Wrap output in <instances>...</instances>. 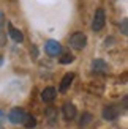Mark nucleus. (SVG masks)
<instances>
[{
  "instance_id": "obj_7",
  "label": "nucleus",
  "mask_w": 128,
  "mask_h": 129,
  "mask_svg": "<svg viewBox=\"0 0 128 129\" xmlns=\"http://www.w3.org/2000/svg\"><path fill=\"white\" fill-rule=\"evenodd\" d=\"M119 117V109L117 107H114V106H108L103 109V118L108 120V121H112V120H116Z\"/></svg>"
},
{
  "instance_id": "obj_16",
  "label": "nucleus",
  "mask_w": 128,
  "mask_h": 129,
  "mask_svg": "<svg viewBox=\"0 0 128 129\" xmlns=\"http://www.w3.org/2000/svg\"><path fill=\"white\" fill-rule=\"evenodd\" d=\"M3 121H5V112H3V110H0V124H2Z\"/></svg>"
},
{
  "instance_id": "obj_13",
  "label": "nucleus",
  "mask_w": 128,
  "mask_h": 129,
  "mask_svg": "<svg viewBox=\"0 0 128 129\" xmlns=\"http://www.w3.org/2000/svg\"><path fill=\"white\" fill-rule=\"evenodd\" d=\"M89 121H92V115L84 113V115H82V118H81V124H82V126H86Z\"/></svg>"
},
{
  "instance_id": "obj_15",
  "label": "nucleus",
  "mask_w": 128,
  "mask_h": 129,
  "mask_svg": "<svg viewBox=\"0 0 128 129\" xmlns=\"http://www.w3.org/2000/svg\"><path fill=\"white\" fill-rule=\"evenodd\" d=\"M3 25H5V14H3L2 11H0V28H2Z\"/></svg>"
},
{
  "instance_id": "obj_4",
  "label": "nucleus",
  "mask_w": 128,
  "mask_h": 129,
  "mask_svg": "<svg viewBox=\"0 0 128 129\" xmlns=\"http://www.w3.org/2000/svg\"><path fill=\"white\" fill-rule=\"evenodd\" d=\"M44 50H46V54L51 55V57H59L60 52H62V44L55 40H49L46 43V46H44Z\"/></svg>"
},
{
  "instance_id": "obj_17",
  "label": "nucleus",
  "mask_w": 128,
  "mask_h": 129,
  "mask_svg": "<svg viewBox=\"0 0 128 129\" xmlns=\"http://www.w3.org/2000/svg\"><path fill=\"white\" fill-rule=\"evenodd\" d=\"M2 64H3V57L0 55V66H2Z\"/></svg>"
},
{
  "instance_id": "obj_8",
  "label": "nucleus",
  "mask_w": 128,
  "mask_h": 129,
  "mask_svg": "<svg viewBox=\"0 0 128 129\" xmlns=\"http://www.w3.org/2000/svg\"><path fill=\"white\" fill-rule=\"evenodd\" d=\"M92 69H93V73L106 74V73H108V64H106L104 60L97 58V60H93V61H92Z\"/></svg>"
},
{
  "instance_id": "obj_12",
  "label": "nucleus",
  "mask_w": 128,
  "mask_h": 129,
  "mask_svg": "<svg viewBox=\"0 0 128 129\" xmlns=\"http://www.w3.org/2000/svg\"><path fill=\"white\" fill-rule=\"evenodd\" d=\"M74 61V55L70 52H60V63L62 64H70Z\"/></svg>"
},
{
  "instance_id": "obj_5",
  "label": "nucleus",
  "mask_w": 128,
  "mask_h": 129,
  "mask_svg": "<svg viewBox=\"0 0 128 129\" xmlns=\"http://www.w3.org/2000/svg\"><path fill=\"white\" fill-rule=\"evenodd\" d=\"M62 113H63V118L67 121L73 120L76 117V106L71 104V102H65V104L62 106Z\"/></svg>"
},
{
  "instance_id": "obj_2",
  "label": "nucleus",
  "mask_w": 128,
  "mask_h": 129,
  "mask_svg": "<svg viewBox=\"0 0 128 129\" xmlns=\"http://www.w3.org/2000/svg\"><path fill=\"white\" fill-rule=\"evenodd\" d=\"M104 24H106V14H104V10H103V8H98L97 11H95V16H93L92 30L100 31L101 28L104 27Z\"/></svg>"
},
{
  "instance_id": "obj_10",
  "label": "nucleus",
  "mask_w": 128,
  "mask_h": 129,
  "mask_svg": "<svg viewBox=\"0 0 128 129\" xmlns=\"http://www.w3.org/2000/svg\"><path fill=\"white\" fill-rule=\"evenodd\" d=\"M8 31H10V36L13 38V41H16V43H22V41H24L22 31L17 30V28H14L11 24H8Z\"/></svg>"
},
{
  "instance_id": "obj_11",
  "label": "nucleus",
  "mask_w": 128,
  "mask_h": 129,
  "mask_svg": "<svg viewBox=\"0 0 128 129\" xmlns=\"http://www.w3.org/2000/svg\"><path fill=\"white\" fill-rule=\"evenodd\" d=\"M22 124H24L25 127H27V129H32V127H35V126H36V118L33 117V115H29V113H25Z\"/></svg>"
},
{
  "instance_id": "obj_14",
  "label": "nucleus",
  "mask_w": 128,
  "mask_h": 129,
  "mask_svg": "<svg viewBox=\"0 0 128 129\" xmlns=\"http://www.w3.org/2000/svg\"><path fill=\"white\" fill-rule=\"evenodd\" d=\"M126 25H128V24H126V21H122V33H123V35H126V33H128Z\"/></svg>"
},
{
  "instance_id": "obj_9",
  "label": "nucleus",
  "mask_w": 128,
  "mask_h": 129,
  "mask_svg": "<svg viewBox=\"0 0 128 129\" xmlns=\"http://www.w3.org/2000/svg\"><path fill=\"white\" fill-rule=\"evenodd\" d=\"M73 79H74V74H73V73H68V74L63 76V79H62V82H60V87H59V90H60L62 93H65L67 90L70 88V85H71Z\"/></svg>"
},
{
  "instance_id": "obj_3",
  "label": "nucleus",
  "mask_w": 128,
  "mask_h": 129,
  "mask_svg": "<svg viewBox=\"0 0 128 129\" xmlns=\"http://www.w3.org/2000/svg\"><path fill=\"white\" fill-rule=\"evenodd\" d=\"M24 117H25V110L21 109V107L11 109L10 113H8V120H10V123H13V124H22Z\"/></svg>"
},
{
  "instance_id": "obj_1",
  "label": "nucleus",
  "mask_w": 128,
  "mask_h": 129,
  "mask_svg": "<svg viewBox=\"0 0 128 129\" xmlns=\"http://www.w3.org/2000/svg\"><path fill=\"white\" fill-rule=\"evenodd\" d=\"M70 46L76 50H81L87 46V36L86 33H82V31H74L70 38Z\"/></svg>"
},
{
  "instance_id": "obj_6",
  "label": "nucleus",
  "mask_w": 128,
  "mask_h": 129,
  "mask_svg": "<svg viewBox=\"0 0 128 129\" xmlns=\"http://www.w3.org/2000/svg\"><path fill=\"white\" fill-rule=\"evenodd\" d=\"M55 96H57V90L54 87H46L41 91V99H43V102H52L55 99Z\"/></svg>"
}]
</instances>
